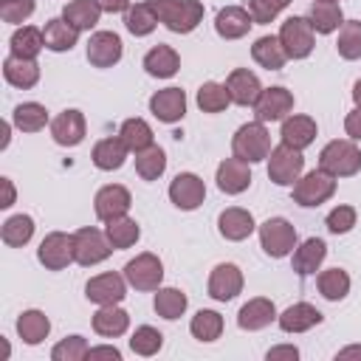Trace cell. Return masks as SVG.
I'll return each instance as SVG.
<instances>
[{
  "mask_svg": "<svg viewBox=\"0 0 361 361\" xmlns=\"http://www.w3.org/2000/svg\"><path fill=\"white\" fill-rule=\"evenodd\" d=\"M155 11L158 23H164L175 34H189L203 20V3L197 0H147Z\"/></svg>",
  "mask_w": 361,
  "mask_h": 361,
  "instance_id": "6da1fadb",
  "label": "cell"
},
{
  "mask_svg": "<svg viewBox=\"0 0 361 361\" xmlns=\"http://www.w3.org/2000/svg\"><path fill=\"white\" fill-rule=\"evenodd\" d=\"M319 169L333 178H350L361 169V149L355 147V141L336 138L324 144V149L319 152Z\"/></svg>",
  "mask_w": 361,
  "mask_h": 361,
  "instance_id": "7a4b0ae2",
  "label": "cell"
},
{
  "mask_svg": "<svg viewBox=\"0 0 361 361\" xmlns=\"http://www.w3.org/2000/svg\"><path fill=\"white\" fill-rule=\"evenodd\" d=\"M231 152L240 158V161H248V164H257V161H265L268 152H271V135L265 130L262 121H248L243 124L234 138H231Z\"/></svg>",
  "mask_w": 361,
  "mask_h": 361,
  "instance_id": "3957f363",
  "label": "cell"
},
{
  "mask_svg": "<svg viewBox=\"0 0 361 361\" xmlns=\"http://www.w3.org/2000/svg\"><path fill=\"white\" fill-rule=\"evenodd\" d=\"M302 169H305L302 149H293L288 144L271 147V152H268V178L276 186H293L302 178Z\"/></svg>",
  "mask_w": 361,
  "mask_h": 361,
  "instance_id": "277c9868",
  "label": "cell"
},
{
  "mask_svg": "<svg viewBox=\"0 0 361 361\" xmlns=\"http://www.w3.org/2000/svg\"><path fill=\"white\" fill-rule=\"evenodd\" d=\"M296 228L293 223H288L285 217H268L262 226H259V245L268 257L279 259V257H288L293 248H296Z\"/></svg>",
  "mask_w": 361,
  "mask_h": 361,
  "instance_id": "5b68a950",
  "label": "cell"
},
{
  "mask_svg": "<svg viewBox=\"0 0 361 361\" xmlns=\"http://www.w3.org/2000/svg\"><path fill=\"white\" fill-rule=\"evenodd\" d=\"M336 195V180L333 175L322 172V169H313L307 175H302L296 183H293V203L310 209V206H322L324 200H330Z\"/></svg>",
  "mask_w": 361,
  "mask_h": 361,
  "instance_id": "8992f818",
  "label": "cell"
},
{
  "mask_svg": "<svg viewBox=\"0 0 361 361\" xmlns=\"http://www.w3.org/2000/svg\"><path fill=\"white\" fill-rule=\"evenodd\" d=\"M113 245L107 240V234H102L99 228L93 226H85L79 231H73V262L90 268L96 262H104L110 257Z\"/></svg>",
  "mask_w": 361,
  "mask_h": 361,
  "instance_id": "52a82bcc",
  "label": "cell"
},
{
  "mask_svg": "<svg viewBox=\"0 0 361 361\" xmlns=\"http://www.w3.org/2000/svg\"><path fill=\"white\" fill-rule=\"evenodd\" d=\"M279 42L288 59H305L313 51V25L307 17H288L279 28Z\"/></svg>",
  "mask_w": 361,
  "mask_h": 361,
  "instance_id": "ba28073f",
  "label": "cell"
},
{
  "mask_svg": "<svg viewBox=\"0 0 361 361\" xmlns=\"http://www.w3.org/2000/svg\"><path fill=\"white\" fill-rule=\"evenodd\" d=\"M124 279L135 290H158L161 279H164V265L155 254L144 251V254H138L135 259H130L124 265Z\"/></svg>",
  "mask_w": 361,
  "mask_h": 361,
  "instance_id": "9c48e42d",
  "label": "cell"
},
{
  "mask_svg": "<svg viewBox=\"0 0 361 361\" xmlns=\"http://www.w3.org/2000/svg\"><path fill=\"white\" fill-rule=\"evenodd\" d=\"M37 259L48 268V271H62L73 262V234L65 231H51L42 237L39 248H37Z\"/></svg>",
  "mask_w": 361,
  "mask_h": 361,
  "instance_id": "30bf717a",
  "label": "cell"
},
{
  "mask_svg": "<svg viewBox=\"0 0 361 361\" xmlns=\"http://www.w3.org/2000/svg\"><path fill=\"white\" fill-rule=\"evenodd\" d=\"M293 110V93L285 87H265L259 99L254 102V116L257 121H282Z\"/></svg>",
  "mask_w": 361,
  "mask_h": 361,
  "instance_id": "8fae6325",
  "label": "cell"
},
{
  "mask_svg": "<svg viewBox=\"0 0 361 361\" xmlns=\"http://www.w3.org/2000/svg\"><path fill=\"white\" fill-rule=\"evenodd\" d=\"M203 197H206V183H203L195 172H180V175H175V180L169 183V200H172L178 209H183V212L197 209V206L203 203Z\"/></svg>",
  "mask_w": 361,
  "mask_h": 361,
  "instance_id": "7c38bea8",
  "label": "cell"
},
{
  "mask_svg": "<svg viewBox=\"0 0 361 361\" xmlns=\"http://www.w3.org/2000/svg\"><path fill=\"white\" fill-rule=\"evenodd\" d=\"M243 290V271L234 262H220L209 274V296L217 302H231Z\"/></svg>",
  "mask_w": 361,
  "mask_h": 361,
  "instance_id": "4fadbf2b",
  "label": "cell"
},
{
  "mask_svg": "<svg viewBox=\"0 0 361 361\" xmlns=\"http://www.w3.org/2000/svg\"><path fill=\"white\" fill-rule=\"evenodd\" d=\"M121 51H124L121 37L113 31H96L87 39V62L93 68H113L121 59Z\"/></svg>",
  "mask_w": 361,
  "mask_h": 361,
  "instance_id": "5bb4252c",
  "label": "cell"
},
{
  "mask_svg": "<svg viewBox=\"0 0 361 361\" xmlns=\"http://www.w3.org/2000/svg\"><path fill=\"white\" fill-rule=\"evenodd\" d=\"M85 296L96 305H118L127 296V279L121 274H99L85 285Z\"/></svg>",
  "mask_w": 361,
  "mask_h": 361,
  "instance_id": "9a60e30c",
  "label": "cell"
},
{
  "mask_svg": "<svg viewBox=\"0 0 361 361\" xmlns=\"http://www.w3.org/2000/svg\"><path fill=\"white\" fill-rule=\"evenodd\" d=\"M149 110L158 121L164 124H175L186 116V93L180 87H164L158 93H152L149 99Z\"/></svg>",
  "mask_w": 361,
  "mask_h": 361,
  "instance_id": "2e32d148",
  "label": "cell"
},
{
  "mask_svg": "<svg viewBox=\"0 0 361 361\" xmlns=\"http://www.w3.org/2000/svg\"><path fill=\"white\" fill-rule=\"evenodd\" d=\"M130 203H133L130 192H127L124 186H118V183H107V186H102V189L96 192V197H93L96 217H99V220H104V223H107V220H113V217L127 214Z\"/></svg>",
  "mask_w": 361,
  "mask_h": 361,
  "instance_id": "e0dca14e",
  "label": "cell"
},
{
  "mask_svg": "<svg viewBox=\"0 0 361 361\" xmlns=\"http://www.w3.org/2000/svg\"><path fill=\"white\" fill-rule=\"evenodd\" d=\"M226 90H228V96H231L234 104H240V107H254V102H257L259 93H262V85H259L257 73H251L248 68H234V71L228 73V79H226Z\"/></svg>",
  "mask_w": 361,
  "mask_h": 361,
  "instance_id": "ac0fdd59",
  "label": "cell"
},
{
  "mask_svg": "<svg viewBox=\"0 0 361 361\" xmlns=\"http://www.w3.org/2000/svg\"><path fill=\"white\" fill-rule=\"evenodd\" d=\"M85 130H87V124H85V116L79 110H62L51 121V135H54V141L59 147H76V144H82Z\"/></svg>",
  "mask_w": 361,
  "mask_h": 361,
  "instance_id": "d6986e66",
  "label": "cell"
},
{
  "mask_svg": "<svg viewBox=\"0 0 361 361\" xmlns=\"http://www.w3.org/2000/svg\"><path fill=\"white\" fill-rule=\"evenodd\" d=\"M251 183V169H248V161H240L237 155L226 158L220 166H217V189L226 192V195H240L245 192Z\"/></svg>",
  "mask_w": 361,
  "mask_h": 361,
  "instance_id": "ffe728a7",
  "label": "cell"
},
{
  "mask_svg": "<svg viewBox=\"0 0 361 361\" xmlns=\"http://www.w3.org/2000/svg\"><path fill=\"white\" fill-rule=\"evenodd\" d=\"M251 25H254V20H251V14H248L245 6H226L214 17V31L223 39H240V37L248 34Z\"/></svg>",
  "mask_w": 361,
  "mask_h": 361,
  "instance_id": "44dd1931",
  "label": "cell"
},
{
  "mask_svg": "<svg viewBox=\"0 0 361 361\" xmlns=\"http://www.w3.org/2000/svg\"><path fill=\"white\" fill-rule=\"evenodd\" d=\"M3 76L11 87H20V90H28L39 82V65L37 59H25V56H14L8 54L3 59Z\"/></svg>",
  "mask_w": 361,
  "mask_h": 361,
  "instance_id": "7402d4cb",
  "label": "cell"
},
{
  "mask_svg": "<svg viewBox=\"0 0 361 361\" xmlns=\"http://www.w3.org/2000/svg\"><path fill=\"white\" fill-rule=\"evenodd\" d=\"M274 319H276V307H274V302L265 299V296L248 299V302L240 307V313H237V324H240L243 330H248V333L268 327Z\"/></svg>",
  "mask_w": 361,
  "mask_h": 361,
  "instance_id": "603a6c76",
  "label": "cell"
},
{
  "mask_svg": "<svg viewBox=\"0 0 361 361\" xmlns=\"http://www.w3.org/2000/svg\"><path fill=\"white\" fill-rule=\"evenodd\" d=\"M322 319H324V316H322L313 305H307V302H296V305L285 307V310L276 316V322H279V327H282L285 333H305V330L322 324Z\"/></svg>",
  "mask_w": 361,
  "mask_h": 361,
  "instance_id": "cb8c5ba5",
  "label": "cell"
},
{
  "mask_svg": "<svg viewBox=\"0 0 361 361\" xmlns=\"http://www.w3.org/2000/svg\"><path fill=\"white\" fill-rule=\"evenodd\" d=\"M178 68H180V56H178V51L172 45L161 42V45L149 48L147 56H144V71L149 76H155V79H169V76L178 73Z\"/></svg>",
  "mask_w": 361,
  "mask_h": 361,
  "instance_id": "d4e9b609",
  "label": "cell"
},
{
  "mask_svg": "<svg viewBox=\"0 0 361 361\" xmlns=\"http://www.w3.org/2000/svg\"><path fill=\"white\" fill-rule=\"evenodd\" d=\"M279 135H282V144H288L293 149H305L316 138V121L310 116H288V118H282Z\"/></svg>",
  "mask_w": 361,
  "mask_h": 361,
  "instance_id": "484cf974",
  "label": "cell"
},
{
  "mask_svg": "<svg viewBox=\"0 0 361 361\" xmlns=\"http://www.w3.org/2000/svg\"><path fill=\"white\" fill-rule=\"evenodd\" d=\"M324 257H327V245H324V240H319V237H307V240L293 251L290 265H293V271H296L299 276H310V274L319 271V265L324 262Z\"/></svg>",
  "mask_w": 361,
  "mask_h": 361,
  "instance_id": "4316f807",
  "label": "cell"
},
{
  "mask_svg": "<svg viewBox=\"0 0 361 361\" xmlns=\"http://www.w3.org/2000/svg\"><path fill=\"white\" fill-rule=\"evenodd\" d=\"M217 228H220V234H223L226 240L240 243V240H245V237L254 231V217H251V212H245V209H240V206H231V209L220 212Z\"/></svg>",
  "mask_w": 361,
  "mask_h": 361,
  "instance_id": "83f0119b",
  "label": "cell"
},
{
  "mask_svg": "<svg viewBox=\"0 0 361 361\" xmlns=\"http://www.w3.org/2000/svg\"><path fill=\"white\" fill-rule=\"evenodd\" d=\"M130 327V313L121 310L118 305H102L96 313H93V330L104 338H116V336H124Z\"/></svg>",
  "mask_w": 361,
  "mask_h": 361,
  "instance_id": "f1b7e54d",
  "label": "cell"
},
{
  "mask_svg": "<svg viewBox=\"0 0 361 361\" xmlns=\"http://www.w3.org/2000/svg\"><path fill=\"white\" fill-rule=\"evenodd\" d=\"M127 144L121 141V135H110V138H102L96 147H93V164H96V169H102V172H113V169H118L124 161H127Z\"/></svg>",
  "mask_w": 361,
  "mask_h": 361,
  "instance_id": "f546056e",
  "label": "cell"
},
{
  "mask_svg": "<svg viewBox=\"0 0 361 361\" xmlns=\"http://www.w3.org/2000/svg\"><path fill=\"white\" fill-rule=\"evenodd\" d=\"M42 37H45V48L59 54V51H71V48L76 45L79 31H76L65 17H54V20H48V23H45Z\"/></svg>",
  "mask_w": 361,
  "mask_h": 361,
  "instance_id": "4dcf8cb0",
  "label": "cell"
},
{
  "mask_svg": "<svg viewBox=\"0 0 361 361\" xmlns=\"http://www.w3.org/2000/svg\"><path fill=\"white\" fill-rule=\"evenodd\" d=\"M310 25H313V31H319V34H333V31H338L341 28V23H344V14H341V6L338 3H333V0H316L313 6H310Z\"/></svg>",
  "mask_w": 361,
  "mask_h": 361,
  "instance_id": "1f68e13d",
  "label": "cell"
},
{
  "mask_svg": "<svg viewBox=\"0 0 361 361\" xmlns=\"http://www.w3.org/2000/svg\"><path fill=\"white\" fill-rule=\"evenodd\" d=\"M251 56H254L257 65H262V68H268V71H279V68L285 65V59H288V54H285L279 37H271V34L259 37V39L251 45Z\"/></svg>",
  "mask_w": 361,
  "mask_h": 361,
  "instance_id": "d6a6232c",
  "label": "cell"
},
{
  "mask_svg": "<svg viewBox=\"0 0 361 361\" xmlns=\"http://www.w3.org/2000/svg\"><path fill=\"white\" fill-rule=\"evenodd\" d=\"M8 48L14 56H25V59H37V54L45 48V37H42V28H34V25H23L11 34L8 39Z\"/></svg>",
  "mask_w": 361,
  "mask_h": 361,
  "instance_id": "836d02e7",
  "label": "cell"
},
{
  "mask_svg": "<svg viewBox=\"0 0 361 361\" xmlns=\"http://www.w3.org/2000/svg\"><path fill=\"white\" fill-rule=\"evenodd\" d=\"M17 333H20V338L25 344H39L51 333V322H48V316L42 310H25L17 319Z\"/></svg>",
  "mask_w": 361,
  "mask_h": 361,
  "instance_id": "e575fe53",
  "label": "cell"
},
{
  "mask_svg": "<svg viewBox=\"0 0 361 361\" xmlns=\"http://www.w3.org/2000/svg\"><path fill=\"white\" fill-rule=\"evenodd\" d=\"M99 14H102V6L96 0H71L65 8H62V17L76 28V31H87L99 23Z\"/></svg>",
  "mask_w": 361,
  "mask_h": 361,
  "instance_id": "d590c367",
  "label": "cell"
},
{
  "mask_svg": "<svg viewBox=\"0 0 361 361\" xmlns=\"http://www.w3.org/2000/svg\"><path fill=\"white\" fill-rule=\"evenodd\" d=\"M11 124L23 133H39L48 124V110L39 102H23L11 113Z\"/></svg>",
  "mask_w": 361,
  "mask_h": 361,
  "instance_id": "8d00e7d4",
  "label": "cell"
},
{
  "mask_svg": "<svg viewBox=\"0 0 361 361\" xmlns=\"http://www.w3.org/2000/svg\"><path fill=\"white\" fill-rule=\"evenodd\" d=\"M104 234H107L110 245H113L116 251H121V248H130V245H135V240L141 237V228H138V223H135L133 217L121 214V217H113V220H107V228H104Z\"/></svg>",
  "mask_w": 361,
  "mask_h": 361,
  "instance_id": "74e56055",
  "label": "cell"
},
{
  "mask_svg": "<svg viewBox=\"0 0 361 361\" xmlns=\"http://www.w3.org/2000/svg\"><path fill=\"white\" fill-rule=\"evenodd\" d=\"M186 305H189V299H186V293L178 290V288H158L155 302H152L155 313H158L161 319H169V322H175L178 316H183Z\"/></svg>",
  "mask_w": 361,
  "mask_h": 361,
  "instance_id": "f35d334b",
  "label": "cell"
},
{
  "mask_svg": "<svg viewBox=\"0 0 361 361\" xmlns=\"http://www.w3.org/2000/svg\"><path fill=\"white\" fill-rule=\"evenodd\" d=\"M124 25H127V31H130L133 37H147V34L155 31L158 17H155V11L149 8V3H135V6H130V8L124 11Z\"/></svg>",
  "mask_w": 361,
  "mask_h": 361,
  "instance_id": "ab89813d",
  "label": "cell"
},
{
  "mask_svg": "<svg viewBox=\"0 0 361 361\" xmlns=\"http://www.w3.org/2000/svg\"><path fill=\"white\" fill-rule=\"evenodd\" d=\"M118 135H121V141L127 144L130 152H141V149L152 147V130H149V124L144 118H127L121 124Z\"/></svg>",
  "mask_w": 361,
  "mask_h": 361,
  "instance_id": "60d3db41",
  "label": "cell"
},
{
  "mask_svg": "<svg viewBox=\"0 0 361 361\" xmlns=\"http://www.w3.org/2000/svg\"><path fill=\"white\" fill-rule=\"evenodd\" d=\"M166 169V155L161 147H147L141 152H135V172L144 178V180H158Z\"/></svg>",
  "mask_w": 361,
  "mask_h": 361,
  "instance_id": "b9f144b4",
  "label": "cell"
},
{
  "mask_svg": "<svg viewBox=\"0 0 361 361\" xmlns=\"http://www.w3.org/2000/svg\"><path fill=\"white\" fill-rule=\"evenodd\" d=\"M319 293L330 302H338L350 293V274L341 268H327L319 274Z\"/></svg>",
  "mask_w": 361,
  "mask_h": 361,
  "instance_id": "7bdbcfd3",
  "label": "cell"
},
{
  "mask_svg": "<svg viewBox=\"0 0 361 361\" xmlns=\"http://www.w3.org/2000/svg\"><path fill=\"white\" fill-rule=\"evenodd\" d=\"M189 330L197 341H214L223 333V316L217 310H197L189 322Z\"/></svg>",
  "mask_w": 361,
  "mask_h": 361,
  "instance_id": "ee69618b",
  "label": "cell"
},
{
  "mask_svg": "<svg viewBox=\"0 0 361 361\" xmlns=\"http://www.w3.org/2000/svg\"><path fill=\"white\" fill-rule=\"evenodd\" d=\"M31 234H34V220H31L28 214H14V217H8V220L3 223V231H0V237H3V243H6L8 248L25 245V243L31 240Z\"/></svg>",
  "mask_w": 361,
  "mask_h": 361,
  "instance_id": "f6af8a7d",
  "label": "cell"
},
{
  "mask_svg": "<svg viewBox=\"0 0 361 361\" xmlns=\"http://www.w3.org/2000/svg\"><path fill=\"white\" fill-rule=\"evenodd\" d=\"M336 51H338L341 59H361V20L341 23Z\"/></svg>",
  "mask_w": 361,
  "mask_h": 361,
  "instance_id": "bcb514c9",
  "label": "cell"
},
{
  "mask_svg": "<svg viewBox=\"0 0 361 361\" xmlns=\"http://www.w3.org/2000/svg\"><path fill=\"white\" fill-rule=\"evenodd\" d=\"M231 104V96L226 90V85L220 82H203L200 90H197V107L203 113H220Z\"/></svg>",
  "mask_w": 361,
  "mask_h": 361,
  "instance_id": "7dc6e473",
  "label": "cell"
},
{
  "mask_svg": "<svg viewBox=\"0 0 361 361\" xmlns=\"http://www.w3.org/2000/svg\"><path fill=\"white\" fill-rule=\"evenodd\" d=\"M161 347H164V336H161L155 327H149V324L135 327V333H133V338H130V350H133L135 355L149 358V355H155Z\"/></svg>",
  "mask_w": 361,
  "mask_h": 361,
  "instance_id": "c3c4849f",
  "label": "cell"
},
{
  "mask_svg": "<svg viewBox=\"0 0 361 361\" xmlns=\"http://www.w3.org/2000/svg\"><path fill=\"white\" fill-rule=\"evenodd\" d=\"M87 350L90 347L82 336H68L51 350V358L54 361H82V358H87Z\"/></svg>",
  "mask_w": 361,
  "mask_h": 361,
  "instance_id": "681fc988",
  "label": "cell"
},
{
  "mask_svg": "<svg viewBox=\"0 0 361 361\" xmlns=\"http://www.w3.org/2000/svg\"><path fill=\"white\" fill-rule=\"evenodd\" d=\"M288 3H290V0H245V8H248V14H251L254 25H265V23H271Z\"/></svg>",
  "mask_w": 361,
  "mask_h": 361,
  "instance_id": "f907efd6",
  "label": "cell"
},
{
  "mask_svg": "<svg viewBox=\"0 0 361 361\" xmlns=\"http://www.w3.org/2000/svg\"><path fill=\"white\" fill-rule=\"evenodd\" d=\"M34 14V0H0L3 23H23Z\"/></svg>",
  "mask_w": 361,
  "mask_h": 361,
  "instance_id": "816d5d0a",
  "label": "cell"
},
{
  "mask_svg": "<svg viewBox=\"0 0 361 361\" xmlns=\"http://www.w3.org/2000/svg\"><path fill=\"white\" fill-rule=\"evenodd\" d=\"M327 231L333 234H347L353 226H355V209L353 206H336L330 214H327Z\"/></svg>",
  "mask_w": 361,
  "mask_h": 361,
  "instance_id": "f5cc1de1",
  "label": "cell"
},
{
  "mask_svg": "<svg viewBox=\"0 0 361 361\" xmlns=\"http://www.w3.org/2000/svg\"><path fill=\"white\" fill-rule=\"evenodd\" d=\"M344 133L350 135V141H361V107H355L353 113H347V118H344Z\"/></svg>",
  "mask_w": 361,
  "mask_h": 361,
  "instance_id": "db71d44e",
  "label": "cell"
},
{
  "mask_svg": "<svg viewBox=\"0 0 361 361\" xmlns=\"http://www.w3.org/2000/svg\"><path fill=\"white\" fill-rule=\"evenodd\" d=\"M265 358H268V361H276V358H290V361H293V358H299V350H296L293 344H282V347H271Z\"/></svg>",
  "mask_w": 361,
  "mask_h": 361,
  "instance_id": "11a10c76",
  "label": "cell"
},
{
  "mask_svg": "<svg viewBox=\"0 0 361 361\" xmlns=\"http://www.w3.org/2000/svg\"><path fill=\"white\" fill-rule=\"evenodd\" d=\"M87 358H113V361H121V353L116 347H90L87 350Z\"/></svg>",
  "mask_w": 361,
  "mask_h": 361,
  "instance_id": "9f6ffc18",
  "label": "cell"
},
{
  "mask_svg": "<svg viewBox=\"0 0 361 361\" xmlns=\"http://www.w3.org/2000/svg\"><path fill=\"white\" fill-rule=\"evenodd\" d=\"M99 6H102V11H110V14H116V11H127L130 8V0H96Z\"/></svg>",
  "mask_w": 361,
  "mask_h": 361,
  "instance_id": "6f0895ef",
  "label": "cell"
},
{
  "mask_svg": "<svg viewBox=\"0 0 361 361\" xmlns=\"http://www.w3.org/2000/svg\"><path fill=\"white\" fill-rule=\"evenodd\" d=\"M0 183H3V200H0V209H8V206L14 203V186H11L8 178H0Z\"/></svg>",
  "mask_w": 361,
  "mask_h": 361,
  "instance_id": "680465c9",
  "label": "cell"
},
{
  "mask_svg": "<svg viewBox=\"0 0 361 361\" xmlns=\"http://www.w3.org/2000/svg\"><path fill=\"white\" fill-rule=\"evenodd\" d=\"M344 358H361V347L355 344V347H344V350H338V353H336V361H344Z\"/></svg>",
  "mask_w": 361,
  "mask_h": 361,
  "instance_id": "91938a15",
  "label": "cell"
},
{
  "mask_svg": "<svg viewBox=\"0 0 361 361\" xmlns=\"http://www.w3.org/2000/svg\"><path fill=\"white\" fill-rule=\"evenodd\" d=\"M353 102H355V107H361V79L353 85Z\"/></svg>",
  "mask_w": 361,
  "mask_h": 361,
  "instance_id": "94428289",
  "label": "cell"
},
{
  "mask_svg": "<svg viewBox=\"0 0 361 361\" xmlns=\"http://www.w3.org/2000/svg\"><path fill=\"white\" fill-rule=\"evenodd\" d=\"M0 147H8V121H3V141Z\"/></svg>",
  "mask_w": 361,
  "mask_h": 361,
  "instance_id": "6125c7cd",
  "label": "cell"
},
{
  "mask_svg": "<svg viewBox=\"0 0 361 361\" xmlns=\"http://www.w3.org/2000/svg\"><path fill=\"white\" fill-rule=\"evenodd\" d=\"M333 3H336V0H333Z\"/></svg>",
  "mask_w": 361,
  "mask_h": 361,
  "instance_id": "be15d7a7",
  "label": "cell"
}]
</instances>
